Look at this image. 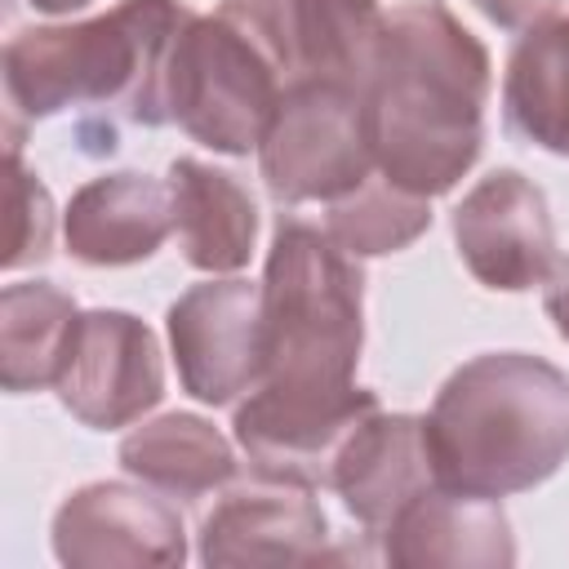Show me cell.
Instances as JSON below:
<instances>
[{
  "mask_svg": "<svg viewBox=\"0 0 569 569\" xmlns=\"http://www.w3.org/2000/svg\"><path fill=\"white\" fill-rule=\"evenodd\" d=\"M80 307L49 280H22L0 289V387L9 396L58 387Z\"/></svg>",
  "mask_w": 569,
  "mask_h": 569,
  "instance_id": "cell-19",
  "label": "cell"
},
{
  "mask_svg": "<svg viewBox=\"0 0 569 569\" xmlns=\"http://www.w3.org/2000/svg\"><path fill=\"white\" fill-rule=\"evenodd\" d=\"M493 27H507V31H525L542 18H551L565 0H471Z\"/></svg>",
  "mask_w": 569,
  "mask_h": 569,
  "instance_id": "cell-22",
  "label": "cell"
},
{
  "mask_svg": "<svg viewBox=\"0 0 569 569\" xmlns=\"http://www.w3.org/2000/svg\"><path fill=\"white\" fill-rule=\"evenodd\" d=\"M9 253L4 271L44 262L53 253V200L44 182L22 164L18 156V133L9 129Z\"/></svg>",
  "mask_w": 569,
  "mask_h": 569,
  "instance_id": "cell-21",
  "label": "cell"
},
{
  "mask_svg": "<svg viewBox=\"0 0 569 569\" xmlns=\"http://www.w3.org/2000/svg\"><path fill=\"white\" fill-rule=\"evenodd\" d=\"M489 49L445 0H405L382 18L365 84L373 169L413 196L453 191L485 147Z\"/></svg>",
  "mask_w": 569,
  "mask_h": 569,
  "instance_id": "cell-2",
  "label": "cell"
},
{
  "mask_svg": "<svg viewBox=\"0 0 569 569\" xmlns=\"http://www.w3.org/2000/svg\"><path fill=\"white\" fill-rule=\"evenodd\" d=\"M382 560L405 569L449 565V569H507L516 565L511 520L498 498H476L458 489H427L413 498L382 533Z\"/></svg>",
  "mask_w": 569,
  "mask_h": 569,
  "instance_id": "cell-15",
  "label": "cell"
},
{
  "mask_svg": "<svg viewBox=\"0 0 569 569\" xmlns=\"http://www.w3.org/2000/svg\"><path fill=\"white\" fill-rule=\"evenodd\" d=\"M218 13L267 53L284 93L298 84L365 89L387 18L378 0H222Z\"/></svg>",
  "mask_w": 569,
  "mask_h": 569,
  "instance_id": "cell-7",
  "label": "cell"
},
{
  "mask_svg": "<svg viewBox=\"0 0 569 569\" xmlns=\"http://www.w3.org/2000/svg\"><path fill=\"white\" fill-rule=\"evenodd\" d=\"M191 9L182 0H120L84 22L22 27L4 44V98L22 120H49L58 111H93L76 138L93 156H111L120 133L107 116L120 111L133 124L160 129L164 67Z\"/></svg>",
  "mask_w": 569,
  "mask_h": 569,
  "instance_id": "cell-3",
  "label": "cell"
},
{
  "mask_svg": "<svg viewBox=\"0 0 569 569\" xmlns=\"http://www.w3.org/2000/svg\"><path fill=\"white\" fill-rule=\"evenodd\" d=\"M58 400L93 431H120L151 413L164 400V360L151 325L116 307L80 311L58 373Z\"/></svg>",
  "mask_w": 569,
  "mask_h": 569,
  "instance_id": "cell-9",
  "label": "cell"
},
{
  "mask_svg": "<svg viewBox=\"0 0 569 569\" xmlns=\"http://www.w3.org/2000/svg\"><path fill=\"white\" fill-rule=\"evenodd\" d=\"M178 382L200 405H231L253 391L267 369L262 284L240 276H209L182 289L164 316Z\"/></svg>",
  "mask_w": 569,
  "mask_h": 569,
  "instance_id": "cell-8",
  "label": "cell"
},
{
  "mask_svg": "<svg viewBox=\"0 0 569 569\" xmlns=\"http://www.w3.org/2000/svg\"><path fill=\"white\" fill-rule=\"evenodd\" d=\"M502 124L511 138L569 160V13L520 31L502 71Z\"/></svg>",
  "mask_w": 569,
  "mask_h": 569,
  "instance_id": "cell-17",
  "label": "cell"
},
{
  "mask_svg": "<svg viewBox=\"0 0 569 569\" xmlns=\"http://www.w3.org/2000/svg\"><path fill=\"white\" fill-rule=\"evenodd\" d=\"M22 4H31L36 13H53V18H58V13H76V9H84L89 0H22Z\"/></svg>",
  "mask_w": 569,
  "mask_h": 569,
  "instance_id": "cell-24",
  "label": "cell"
},
{
  "mask_svg": "<svg viewBox=\"0 0 569 569\" xmlns=\"http://www.w3.org/2000/svg\"><path fill=\"white\" fill-rule=\"evenodd\" d=\"M542 307H547L556 333L569 342V258H560L551 267V276L542 280Z\"/></svg>",
  "mask_w": 569,
  "mask_h": 569,
  "instance_id": "cell-23",
  "label": "cell"
},
{
  "mask_svg": "<svg viewBox=\"0 0 569 569\" xmlns=\"http://www.w3.org/2000/svg\"><path fill=\"white\" fill-rule=\"evenodd\" d=\"M329 520L311 485L253 471L218 489L213 511L200 520V560L231 565H311L325 556Z\"/></svg>",
  "mask_w": 569,
  "mask_h": 569,
  "instance_id": "cell-12",
  "label": "cell"
},
{
  "mask_svg": "<svg viewBox=\"0 0 569 569\" xmlns=\"http://www.w3.org/2000/svg\"><path fill=\"white\" fill-rule=\"evenodd\" d=\"M120 467L178 502H200L236 480L231 440L200 413H160L120 440Z\"/></svg>",
  "mask_w": 569,
  "mask_h": 569,
  "instance_id": "cell-18",
  "label": "cell"
},
{
  "mask_svg": "<svg viewBox=\"0 0 569 569\" xmlns=\"http://www.w3.org/2000/svg\"><path fill=\"white\" fill-rule=\"evenodd\" d=\"M462 267L498 293H525L551 276L556 222L542 187L520 169L485 173L449 218Z\"/></svg>",
  "mask_w": 569,
  "mask_h": 569,
  "instance_id": "cell-10",
  "label": "cell"
},
{
  "mask_svg": "<svg viewBox=\"0 0 569 569\" xmlns=\"http://www.w3.org/2000/svg\"><path fill=\"white\" fill-rule=\"evenodd\" d=\"M173 231L169 182L120 169L98 173L71 191L62 213L67 253L84 267H133L156 258V249Z\"/></svg>",
  "mask_w": 569,
  "mask_h": 569,
  "instance_id": "cell-14",
  "label": "cell"
},
{
  "mask_svg": "<svg viewBox=\"0 0 569 569\" xmlns=\"http://www.w3.org/2000/svg\"><path fill=\"white\" fill-rule=\"evenodd\" d=\"M267 369L236 405L231 431L253 471L329 485L342 440L378 409L356 382L365 347V271L329 231L280 213L262 267Z\"/></svg>",
  "mask_w": 569,
  "mask_h": 569,
  "instance_id": "cell-1",
  "label": "cell"
},
{
  "mask_svg": "<svg viewBox=\"0 0 569 569\" xmlns=\"http://www.w3.org/2000/svg\"><path fill=\"white\" fill-rule=\"evenodd\" d=\"M431 227V200L396 187L378 169L347 196L329 200L325 231L351 258H382L409 249Z\"/></svg>",
  "mask_w": 569,
  "mask_h": 569,
  "instance_id": "cell-20",
  "label": "cell"
},
{
  "mask_svg": "<svg viewBox=\"0 0 569 569\" xmlns=\"http://www.w3.org/2000/svg\"><path fill=\"white\" fill-rule=\"evenodd\" d=\"M169 200H173V231L182 258L209 276H236L253 258L258 240V204L249 187L196 156H178L169 164Z\"/></svg>",
  "mask_w": 569,
  "mask_h": 569,
  "instance_id": "cell-16",
  "label": "cell"
},
{
  "mask_svg": "<svg viewBox=\"0 0 569 569\" xmlns=\"http://www.w3.org/2000/svg\"><path fill=\"white\" fill-rule=\"evenodd\" d=\"M53 556L71 569H173L187 560V529L151 485L93 480L53 511Z\"/></svg>",
  "mask_w": 569,
  "mask_h": 569,
  "instance_id": "cell-11",
  "label": "cell"
},
{
  "mask_svg": "<svg viewBox=\"0 0 569 569\" xmlns=\"http://www.w3.org/2000/svg\"><path fill=\"white\" fill-rule=\"evenodd\" d=\"M440 485L427 418L373 409L338 449L329 489L369 538H378L413 498Z\"/></svg>",
  "mask_w": 569,
  "mask_h": 569,
  "instance_id": "cell-13",
  "label": "cell"
},
{
  "mask_svg": "<svg viewBox=\"0 0 569 569\" xmlns=\"http://www.w3.org/2000/svg\"><path fill=\"white\" fill-rule=\"evenodd\" d=\"M284 84L267 53L218 9L191 13L164 67L169 120L218 156L258 151Z\"/></svg>",
  "mask_w": 569,
  "mask_h": 569,
  "instance_id": "cell-5",
  "label": "cell"
},
{
  "mask_svg": "<svg viewBox=\"0 0 569 569\" xmlns=\"http://www.w3.org/2000/svg\"><path fill=\"white\" fill-rule=\"evenodd\" d=\"M258 169L276 204L338 200L373 173L365 89L298 84L280 98L262 142Z\"/></svg>",
  "mask_w": 569,
  "mask_h": 569,
  "instance_id": "cell-6",
  "label": "cell"
},
{
  "mask_svg": "<svg viewBox=\"0 0 569 569\" xmlns=\"http://www.w3.org/2000/svg\"><path fill=\"white\" fill-rule=\"evenodd\" d=\"M445 489L511 498L569 462V373L529 351H485L458 365L427 413Z\"/></svg>",
  "mask_w": 569,
  "mask_h": 569,
  "instance_id": "cell-4",
  "label": "cell"
}]
</instances>
